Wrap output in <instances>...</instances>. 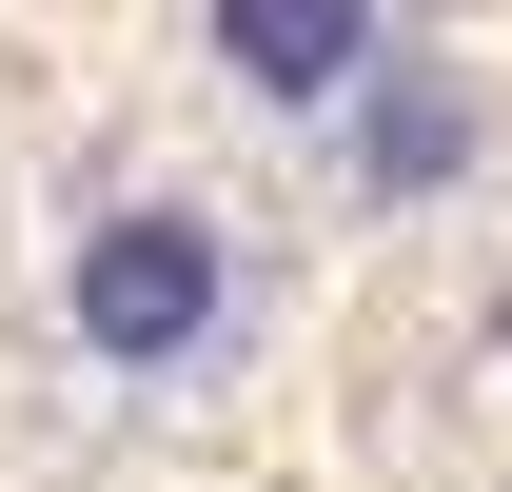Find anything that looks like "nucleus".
Masks as SVG:
<instances>
[{"instance_id":"2","label":"nucleus","mask_w":512,"mask_h":492,"mask_svg":"<svg viewBox=\"0 0 512 492\" xmlns=\"http://www.w3.org/2000/svg\"><path fill=\"white\" fill-rule=\"evenodd\" d=\"M197 79L256 119H355L394 79V0H197Z\"/></svg>"},{"instance_id":"1","label":"nucleus","mask_w":512,"mask_h":492,"mask_svg":"<svg viewBox=\"0 0 512 492\" xmlns=\"http://www.w3.org/2000/svg\"><path fill=\"white\" fill-rule=\"evenodd\" d=\"M60 355H79V394H119V414L237 394V355H256V237L217 197H79V237H60Z\"/></svg>"},{"instance_id":"3","label":"nucleus","mask_w":512,"mask_h":492,"mask_svg":"<svg viewBox=\"0 0 512 492\" xmlns=\"http://www.w3.org/2000/svg\"><path fill=\"white\" fill-rule=\"evenodd\" d=\"M335 138H355V197H453L473 158H493V119H473V79H453V60H394Z\"/></svg>"}]
</instances>
